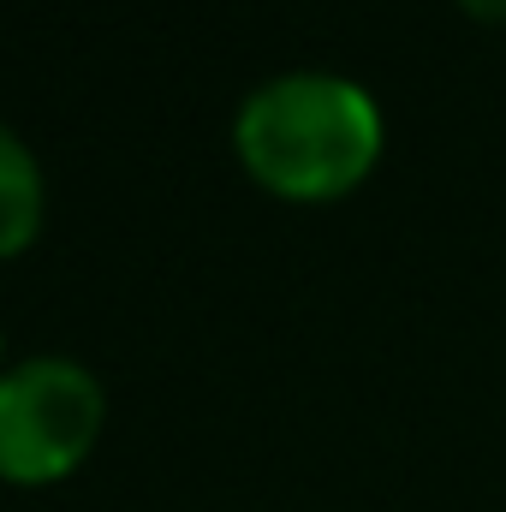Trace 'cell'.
<instances>
[{
	"label": "cell",
	"instance_id": "obj_3",
	"mask_svg": "<svg viewBox=\"0 0 506 512\" xmlns=\"http://www.w3.org/2000/svg\"><path fill=\"white\" fill-rule=\"evenodd\" d=\"M36 221H42V173L30 149L0 126V256L24 251L36 239Z\"/></svg>",
	"mask_w": 506,
	"mask_h": 512
},
{
	"label": "cell",
	"instance_id": "obj_4",
	"mask_svg": "<svg viewBox=\"0 0 506 512\" xmlns=\"http://www.w3.org/2000/svg\"><path fill=\"white\" fill-rule=\"evenodd\" d=\"M477 18H489V24H506V0H465Z\"/></svg>",
	"mask_w": 506,
	"mask_h": 512
},
{
	"label": "cell",
	"instance_id": "obj_2",
	"mask_svg": "<svg viewBox=\"0 0 506 512\" xmlns=\"http://www.w3.org/2000/svg\"><path fill=\"white\" fill-rule=\"evenodd\" d=\"M102 429V387L66 358H36L0 376V477L54 483L66 477Z\"/></svg>",
	"mask_w": 506,
	"mask_h": 512
},
{
	"label": "cell",
	"instance_id": "obj_1",
	"mask_svg": "<svg viewBox=\"0 0 506 512\" xmlns=\"http://www.w3.org/2000/svg\"><path fill=\"white\" fill-rule=\"evenodd\" d=\"M239 155L280 197L322 203L352 191L381 155L376 102L328 72H292L262 84L239 108Z\"/></svg>",
	"mask_w": 506,
	"mask_h": 512
}]
</instances>
